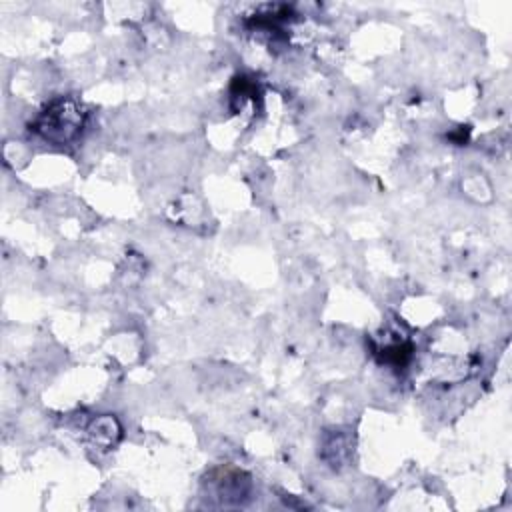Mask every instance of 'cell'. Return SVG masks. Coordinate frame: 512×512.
Here are the masks:
<instances>
[{
	"label": "cell",
	"instance_id": "1",
	"mask_svg": "<svg viewBox=\"0 0 512 512\" xmlns=\"http://www.w3.org/2000/svg\"><path fill=\"white\" fill-rule=\"evenodd\" d=\"M84 124V112L74 100H56L38 118L36 130L50 142L64 144L78 136Z\"/></svg>",
	"mask_w": 512,
	"mask_h": 512
}]
</instances>
